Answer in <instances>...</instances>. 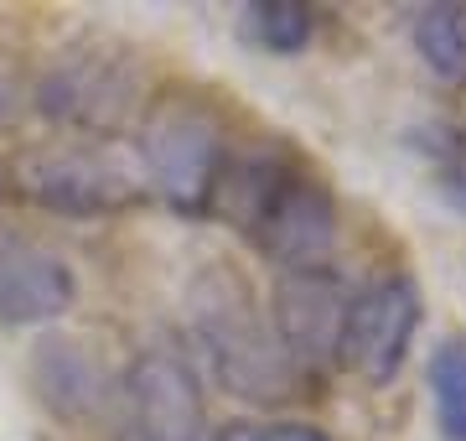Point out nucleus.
I'll return each instance as SVG.
<instances>
[{"label": "nucleus", "mask_w": 466, "mask_h": 441, "mask_svg": "<svg viewBox=\"0 0 466 441\" xmlns=\"http://www.w3.org/2000/svg\"><path fill=\"white\" fill-rule=\"evenodd\" d=\"M0 198H5V182H0Z\"/></svg>", "instance_id": "16"}, {"label": "nucleus", "mask_w": 466, "mask_h": 441, "mask_svg": "<svg viewBox=\"0 0 466 441\" xmlns=\"http://www.w3.org/2000/svg\"><path fill=\"white\" fill-rule=\"evenodd\" d=\"M140 167L156 198L182 219H202L213 208V187L223 171V119L198 94H167L146 115Z\"/></svg>", "instance_id": "3"}, {"label": "nucleus", "mask_w": 466, "mask_h": 441, "mask_svg": "<svg viewBox=\"0 0 466 441\" xmlns=\"http://www.w3.org/2000/svg\"><path fill=\"white\" fill-rule=\"evenodd\" d=\"M192 327L228 395L254 400V405H285L306 390L300 385L306 369L285 354V343L259 317L249 286L233 271H208L192 286Z\"/></svg>", "instance_id": "2"}, {"label": "nucleus", "mask_w": 466, "mask_h": 441, "mask_svg": "<svg viewBox=\"0 0 466 441\" xmlns=\"http://www.w3.org/2000/svg\"><path fill=\"white\" fill-rule=\"evenodd\" d=\"M16 187L47 213L63 219H115L130 213L146 187L119 156L94 146H42L16 161Z\"/></svg>", "instance_id": "5"}, {"label": "nucleus", "mask_w": 466, "mask_h": 441, "mask_svg": "<svg viewBox=\"0 0 466 441\" xmlns=\"http://www.w3.org/2000/svg\"><path fill=\"white\" fill-rule=\"evenodd\" d=\"M78 296V275L63 255L21 234H0V323H52Z\"/></svg>", "instance_id": "9"}, {"label": "nucleus", "mask_w": 466, "mask_h": 441, "mask_svg": "<svg viewBox=\"0 0 466 441\" xmlns=\"http://www.w3.org/2000/svg\"><path fill=\"white\" fill-rule=\"evenodd\" d=\"M352 286L342 275L321 271H290L275 286V338L300 369H327L342 364V327H348Z\"/></svg>", "instance_id": "8"}, {"label": "nucleus", "mask_w": 466, "mask_h": 441, "mask_svg": "<svg viewBox=\"0 0 466 441\" xmlns=\"http://www.w3.org/2000/svg\"><path fill=\"white\" fill-rule=\"evenodd\" d=\"M213 208L254 250L290 271H321L337 244V198L285 146H249L223 161Z\"/></svg>", "instance_id": "1"}, {"label": "nucleus", "mask_w": 466, "mask_h": 441, "mask_svg": "<svg viewBox=\"0 0 466 441\" xmlns=\"http://www.w3.org/2000/svg\"><path fill=\"white\" fill-rule=\"evenodd\" d=\"M213 441H332L311 421H223Z\"/></svg>", "instance_id": "14"}, {"label": "nucleus", "mask_w": 466, "mask_h": 441, "mask_svg": "<svg viewBox=\"0 0 466 441\" xmlns=\"http://www.w3.org/2000/svg\"><path fill=\"white\" fill-rule=\"evenodd\" d=\"M415 47L441 78H466V16L456 5H431L415 21Z\"/></svg>", "instance_id": "11"}, {"label": "nucleus", "mask_w": 466, "mask_h": 441, "mask_svg": "<svg viewBox=\"0 0 466 441\" xmlns=\"http://www.w3.org/2000/svg\"><path fill=\"white\" fill-rule=\"evenodd\" d=\"M32 374H36V390L47 400L52 415L63 421H88L94 410H104V369L99 358L78 348L73 338H47L32 358Z\"/></svg>", "instance_id": "10"}, {"label": "nucleus", "mask_w": 466, "mask_h": 441, "mask_svg": "<svg viewBox=\"0 0 466 441\" xmlns=\"http://www.w3.org/2000/svg\"><path fill=\"white\" fill-rule=\"evenodd\" d=\"M119 441H202V390L171 348H150L125 374Z\"/></svg>", "instance_id": "7"}, {"label": "nucleus", "mask_w": 466, "mask_h": 441, "mask_svg": "<svg viewBox=\"0 0 466 441\" xmlns=\"http://www.w3.org/2000/svg\"><path fill=\"white\" fill-rule=\"evenodd\" d=\"M431 395L441 431L451 441H466V343H446L431 358Z\"/></svg>", "instance_id": "13"}, {"label": "nucleus", "mask_w": 466, "mask_h": 441, "mask_svg": "<svg viewBox=\"0 0 466 441\" xmlns=\"http://www.w3.org/2000/svg\"><path fill=\"white\" fill-rule=\"evenodd\" d=\"M311 5L300 0H259V5H244V36L259 42L265 52H300L311 42Z\"/></svg>", "instance_id": "12"}, {"label": "nucleus", "mask_w": 466, "mask_h": 441, "mask_svg": "<svg viewBox=\"0 0 466 441\" xmlns=\"http://www.w3.org/2000/svg\"><path fill=\"white\" fill-rule=\"evenodd\" d=\"M420 317H425V302H420L415 275L389 271L368 281L363 291H352L348 327H342V364L373 390L394 385L420 333Z\"/></svg>", "instance_id": "6"}, {"label": "nucleus", "mask_w": 466, "mask_h": 441, "mask_svg": "<svg viewBox=\"0 0 466 441\" xmlns=\"http://www.w3.org/2000/svg\"><path fill=\"white\" fill-rule=\"evenodd\" d=\"M11 109H16V78L0 68V119L11 115Z\"/></svg>", "instance_id": "15"}, {"label": "nucleus", "mask_w": 466, "mask_h": 441, "mask_svg": "<svg viewBox=\"0 0 466 441\" xmlns=\"http://www.w3.org/2000/svg\"><path fill=\"white\" fill-rule=\"evenodd\" d=\"M140 104V68L119 47H67L36 84V109L52 125L88 130V136H115Z\"/></svg>", "instance_id": "4"}]
</instances>
